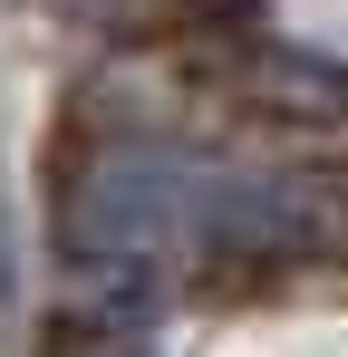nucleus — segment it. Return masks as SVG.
<instances>
[{"label":"nucleus","mask_w":348,"mask_h":357,"mask_svg":"<svg viewBox=\"0 0 348 357\" xmlns=\"http://www.w3.org/2000/svg\"><path fill=\"white\" fill-rule=\"evenodd\" d=\"M116 357H126V348H116Z\"/></svg>","instance_id":"1"}]
</instances>
